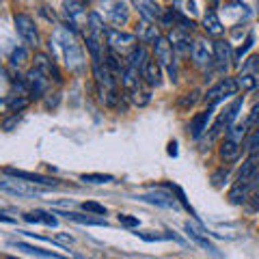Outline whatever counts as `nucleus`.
I'll list each match as a JSON object with an SVG mask.
<instances>
[{
  "label": "nucleus",
  "mask_w": 259,
  "mask_h": 259,
  "mask_svg": "<svg viewBox=\"0 0 259 259\" xmlns=\"http://www.w3.org/2000/svg\"><path fill=\"white\" fill-rule=\"evenodd\" d=\"M35 67L41 69L48 78H54L56 82H61V80H63L61 71H59V67H56V63H54V59H50L48 54H37L35 56Z\"/></svg>",
  "instance_id": "obj_19"
},
{
  "label": "nucleus",
  "mask_w": 259,
  "mask_h": 259,
  "mask_svg": "<svg viewBox=\"0 0 259 259\" xmlns=\"http://www.w3.org/2000/svg\"><path fill=\"white\" fill-rule=\"evenodd\" d=\"M253 186L250 184H242V182H236L233 184V188L229 190V201L233 205H242V203H246L248 197L253 194Z\"/></svg>",
  "instance_id": "obj_22"
},
{
  "label": "nucleus",
  "mask_w": 259,
  "mask_h": 259,
  "mask_svg": "<svg viewBox=\"0 0 259 259\" xmlns=\"http://www.w3.org/2000/svg\"><path fill=\"white\" fill-rule=\"evenodd\" d=\"M71 242H74V238L69 236V233H59V236H56V244H71Z\"/></svg>",
  "instance_id": "obj_43"
},
{
  "label": "nucleus",
  "mask_w": 259,
  "mask_h": 259,
  "mask_svg": "<svg viewBox=\"0 0 259 259\" xmlns=\"http://www.w3.org/2000/svg\"><path fill=\"white\" fill-rule=\"evenodd\" d=\"M112 9H108V18L115 26H123L130 20V5L127 3H112Z\"/></svg>",
  "instance_id": "obj_25"
},
{
  "label": "nucleus",
  "mask_w": 259,
  "mask_h": 259,
  "mask_svg": "<svg viewBox=\"0 0 259 259\" xmlns=\"http://www.w3.org/2000/svg\"><path fill=\"white\" fill-rule=\"evenodd\" d=\"M136 7V11L141 13V18L145 22H151V24H156L162 20V15H164V9L158 5V3H147V0H141V3H134Z\"/></svg>",
  "instance_id": "obj_14"
},
{
  "label": "nucleus",
  "mask_w": 259,
  "mask_h": 259,
  "mask_svg": "<svg viewBox=\"0 0 259 259\" xmlns=\"http://www.w3.org/2000/svg\"><path fill=\"white\" fill-rule=\"evenodd\" d=\"M194 102H197V97H186V100H182V106H188V104L192 106Z\"/></svg>",
  "instance_id": "obj_44"
},
{
  "label": "nucleus",
  "mask_w": 259,
  "mask_h": 259,
  "mask_svg": "<svg viewBox=\"0 0 259 259\" xmlns=\"http://www.w3.org/2000/svg\"><path fill=\"white\" fill-rule=\"evenodd\" d=\"M186 233H188V238H192L199 246H203L205 250H212V253H216V246H214L212 242H209V240L203 236V233H199L197 229H194V227H192L190 223H186Z\"/></svg>",
  "instance_id": "obj_31"
},
{
  "label": "nucleus",
  "mask_w": 259,
  "mask_h": 259,
  "mask_svg": "<svg viewBox=\"0 0 259 259\" xmlns=\"http://www.w3.org/2000/svg\"><path fill=\"white\" fill-rule=\"evenodd\" d=\"M5 175L7 177H15V180H22V182H28V184H35V186H46V188H59V182L61 180H54V177H46V175H39V173H28V171H18V168H11L7 166L5 168Z\"/></svg>",
  "instance_id": "obj_10"
},
{
  "label": "nucleus",
  "mask_w": 259,
  "mask_h": 259,
  "mask_svg": "<svg viewBox=\"0 0 259 259\" xmlns=\"http://www.w3.org/2000/svg\"><path fill=\"white\" fill-rule=\"evenodd\" d=\"M218 153H221V158L227 162V164H233V162L240 160V153H242V143H236L231 139H227L221 143V149H218Z\"/></svg>",
  "instance_id": "obj_18"
},
{
  "label": "nucleus",
  "mask_w": 259,
  "mask_h": 259,
  "mask_svg": "<svg viewBox=\"0 0 259 259\" xmlns=\"http://www.w3.org/2000/svg\"><path fill=\"white\" fill-rule=\"evenodd\" d=\"M244 149L248 156H259V127L250 130L244 139Z\"/></svg>",
  "instance_id": "obj_32"
},
{
  "label": "nucleus",
  "mask_w": 259,
  "mask_h": 259,
  "mask_svg": "<svg viewBox=\"0 0 259 259\" xmlns=\"http://www.w3.org/2000/svg\"><path fill=\"white\" fill-rule=\"evenodd\" d=\"M212 52H214V63L218 65L221 71H225L233 63V59H236V54L231 50V44L227 39H216L212 44Z\"/></svg>",
  "instance_id": "obj_11"
},
{
  "label": "nucleus",
  "mask_w": 259,
  "mask_h": 259,
  "mask_svg": "<svg viewBox=\"0 0 259 259\" xmlns=\"http://www.w3.org/2000/svg\"><path fill=\"white\" fill-rule=\"evenodd\" d=\"M50 44H54L63 52V61L69 69H74V71L82 69V65H84L82 50H80V46L76 44V39L69 35V30H59L54 35V39H50Z\"/></svg>",
  "instance_id": "obj_2"
},
{
  "label": "nucleus",
  "mask_w": 259,
  "mask_h": 259,
  "mask_svg": "<svg viewBox=\"0 0 259 259\" xmlns=\"http://www.w3.org/2000/svg\"><path fill=\"white\" fill-rule=\"evenodd\" d=\"M253 188H255V190L259 188V173H257V177H255V182H253Z\"/></svg>",
  "instance_id": "obj_46"
},
{
  "label": "nucleus",
  "mask_w": 259,
  "mask_h": 259,
  "mask_svg": "<svg viewBox=\"0 0 259 259\" xmlns=\"http://www.w3.org/2000/svg\"><path fill=\"white\" fill-rule=\"evenodd\" d=\"M136 37H139V41L145 46V44H156V39H160L162 35L158 32V28H156V24H151V22H141V28L136 30Z\"/></svg>",
  "instance_id": "obj_26"
},
{
  "label": "nucleus",
  "mask_w": 259,
  "mask_h": 259,
  "mask_svg": "<svg viewBox=\"0 0 259 259\" xmlns=\"http://www.w3.org/2000/svg\"><path fill=\"white\" fill-rule=\"evenodd\" d=\"M190 56H192V61H194V65L197 67H205V65H209L214 61V52H212V46H209L205 39H194L192 41V52H190Z\"/></svg>",
  "instance_id": "obj_12"
},
{
  "label": "nucleus",
  "mask_w": 259,
  "mask_h": 259,
  "mask_svg": "<svg viewBox=\"0 0 259 259\" xmlns=\"http://www.w3.org/2000/svg\"><path fill=\"white\" fill-rule=\"evenodd\" d=\"M80 180L89 182V184H108V182L115 180V177H112V175H104V173H84V175H80Z\"/></svg>",
  "instance_id": "obj_34"
},
{
  "label": "nucleus",
  "mask_w": 259,
  "mask_h": 259,
  "mask_svg": "<svg viewBox=\"0 0 259 259\" xmlns=\"http://www.w3.org/2000/svg\"><path fill=\"white\" fill-rule=\"evenodd\" d=\"M15 28H18V35L22 37V41L30 46V48H37L39 46V32L35 26V20L26 13H18L15 15Z\"/></svg>",
  "instance_id": "obj_8"
},
{
  "label": "nucleus",
  "mask_w": 259,
  "mask_h": 259,
  "mask_svg": "<svg viewBox=\"0 0 259 259\" xmlns=\"http://www.w3.org/2000/svg\"><path fill=\"white\" fill-rule=\"evenodd\" d=\"M5 259H18V257H13V255H7Z\"/></svg>",
  "instance_id": "obj_47"
},
{
  "label": "nucleus",
  "mask_w": 259,
  "mask_h": 259,
  "mask_svg": "<svg viewBox=\"0 0 259 259\" xmlns=\"http://www.w3.org/2000/svg\"><path fill=\"white\" fill-rule=\"evenodd\" d=\"M139 44H141L139 37L130 35V32H121L117 28H108V32H106V48L112 50V52H117V54H125L127 56Z\"/></svg>",
  "instance_id": "obj_4"
},
{
  "label": "nucleus",
  "mask_w": 259,
  "mask_h": 259,
  "mask_svg": "<svg viewBox=\"0 0 259 259\" xmlns=\"http://www.w3.org/2000/svg\"><path fill=\"white\" fill-rule=\"evenodd\" d=\"M56 214H48V212H41V209H35V212H28L24 214V221L26 223H41V225H48V227H56L59 225V221L54 218Z\"/></svg>",
  "instance_id": "obj_28"
},
{
  "label": "nucleus",
  "mask_w": 259,
  "mask_h": 259,
  "mask_svg": "<svg viewBox=\"0 0 259 259\" xmlns=\"http://www.w3.org/2000/svg\"><path fill=\"white\" fill-rule=\"evenodd\" d=\"M253 41H255L253 32H248V35H246V39H244V46H240V48H238V52H236V61H240L242 56H244V54L250 50V48H253Z\"/></svg>",
  "instance_id": "obj_39"
},
{
  "label": "nucleus",
  "mask_w": 259,
  "mask_h": 259,
  "mask_svg": "<svg viewBox=\"0 0 259 259\" xmlns=\"http://www.w3.org/2000/svg\"><path fill=\"white\" fill-rule=\"evenodd\" d=\"M244 125H246L248 130H255V127H259V104H255V106H253V110H250L248 119L244 121Z\"/></svg>",
  "instance_id": "obj_38"
},
{
  "label": "nucleus",
  "mask_w": 259,
  "mask_h": 259,
  "mask_svg": "<svg viewBox=\"0 0 259 259\" xmlns=\"http://www.w3.org/2000/svg\"><path fill=\"white\" fill-rule=\"evenodd\" d=\"M141 78H143V82L147 84L149 89L151 87H160V82H162V67H160V63L156 59H149L147 63L143 65Z\"/></svg>",
  "instance_id": "obj_13"
},
{
  "label": "nucleus",
  "mask_w": 259,
  "mask_h": 259,
  "mask_svg": "<svg viewBox=\"0 0 259 259\" xmlns=\"http://www.w3.org/2000/svg\"><path fill=\"white\" fill-rule=\"evenodd\" d=\"M48 87H50V78H48L41 69L32 67L28 74H26V89H28V97L30 100H39L44 97Z\"/></svg>",
  "instance_id": "obj_9"
},
{
  "label": "nucleus",
  "mask_w": 259,
  "mask_h": 259,
  "mask_svg": "<svg viewBox=\"0 0 259 259\" xmlns=\"http://www.w3.org/2000/svg\"><path fill=\"white\" fill-rule=\"evenodd\" d=\"M149 59H151V56H149V52H147V48H145L143 44H139L132 52L125 56V65H127V67H132V69H136V71H141L143 65L147 63Z\"/></svg>",
  "instance_id": "obj_21"
},
{
  "label": "nucleus",
  "mask_w": 259,
  "mask_h": 259,
  "mask_svg": "<svg viewBox=\"0 0 259 259\" xmlns=\"http://www.w3.org/2000/svg\"><path fill=\"white\" fill-rule=\"evenodd\" d=\"M139 238L143 240H147V242H160V240H177L173 233H166V236H158V233H151V231H139L136 233Z\"/></svg>",
  "instance_id": "obj_35"
},
{
  "label": "nucleus",
  "mask_w": 259,
  "mask_h": 259,
  "mask_svg": "<svg viewBox=\"0 0 259 259\" xmlns=\"http://www.w3.org/2000/svg\"><path fill=\"white\" fill-rule=\"evenodd\" d=\"M203 28H205L207 35L221 39L223 32H225V24H223L221 18L216 15V11H207V13L203 15Z\"/></svg>",
  "instance_id": "obj_23"
},
{
  "label": "nucleus",
  "mask_w": 259,
  "mask_h": 259,
  "mask_svg": "<svg viewBox=\"0 0 259 259\" xmlns=\"http://www.w3.org/2000/svg\"><path fill=\"white\" fill-rule=\"evenodd\" d=\"M20 119H22L20 115H11V117H7V119H5V123H3V127L7 130V132H11V130L20 123Z\"/></svg>",
  "instance_id": "obj_42"
},
{
  "label": "nucleus",
  "mask_w": 259,
  "mask_h": 259,
  "mask_svg": "<svg viewBox=\"0 0 259 259\" xmlns=\"http://www.w3.org/2000/svg\"><path fill=\"white\" fill-rule=\"evenodd\" d=\"M0 190L7 194H15V197H39V194H44V188H39V186L15 180V177L9 180L7 175H5V180L0 182Z\"/></svg>",
  "instance_id": "obj_7"
},
{
  "label": "nucleus",
  "mask_w": 259,
  "mask_h": 259,
  "mask_svg": "<svg viewBox=\"0 0 259 259\" xmlns=\"http://www.w3.org/2000/svg\"><path fill=\"white\" fill-rule=\"evenodd\" d=\"M63 13L67 18V30L78 32L82 26H89V15L84 3H63Z\"/></svg>",
  "instance_id": "obj_6"
},
{
  "label": "nucleus",
  "mask_w": 259,
  "mask_h": 259,
  "mask_svg": "<svg viewBox=\"0 0 259 259\" xmlns=\"http://www.w3.org/2000/svg\"><path fill=\"white\" fill-rule=\"evenodd\" d=\"M82 209L89 214H93V216H106V207L95 203V201H87V203H82Z\"/></svg>",
  "instance_id": "obj_36"
},
{
  "label": "nucleus",
  "mask_w": 259,
  "mask_h": 259,
  "mask_svg": "<svg viewBox=\"0 0 259 259\" xmlns=\"http://www.w3.org/2000/svg\"><path fill=\"white\" fill-rule=\"evenodd\" d=\"M13 246H18L22 250H26L30 255H37V257H48V259H67L61 253H52V250H46V248H39V246H32V244H24V242H13Z\"/></svg>",
  "instance_id": "obj_29"
},
{
  "label": "nucleus",
  "mask_w": 259,
  "mask_h": 259,
  "mask_svg": "<svg viewBox=\"0 0 259 259\" xmlns=\"http://www.w3.org/2000/svg\"><path fill=\"white\" fill-rule=\"evenodd\" d=\"M139 199L153 203V205H160V207H177V201H180L171 192H147V194H141Z\"/></svg>",
  "instance_id": "obj_20"
},
{
  "label": "nucleus",
  "mask_w": 259,
  "mask_h": 259,
  "mask_svg": "<svg viewBox=\"0 0 259 259\" xmlns=\"http://www.w3.org/2000/svg\"><path fill=\"white\" fill-rule=\"evenodd\" d=\"M227 180H229V168H218L216 173H212V184L216 188H221L223 184H227Z\"/></svg>",
  "instance_id": "obj_37"
},
{
  "label": "nucleus",
  "mask_w": 259,
  "mask_h": 259,
  "mask_svg": "<svg viewBox=\"0 0 259 259\" xmlns=\"http://www.w3.org/2000/svg\"><path fill=\"white\" fill-rule=\"evenodd\" d=\"M30 104V97H24V95H9L5 100V110L7 115H18Z\"/></svg>",
  "instance_id": "obj_27"
},
{
  "label": "nucleus",
  "mask_w": 259,
  "mask_h": 259,
  "mask_svg": "<svg viewBox=\"0 0 259 259\" xmlns=\"http://www.w3.org/2000/svg\"><path fill=\"white\" fill-rule=\"evenodd\" d=\"M168 41H171V46H173L175 54H186V52H192V44H190V39H188V35H186V32H182V30L173 28V32H171V35H168Z\"/></svg>",
  "instance_id": "obj_24"
},
{
  "label": "nucleus",
  "mask_w": 259,
  "mask_h": 259,
  "mask_svg": "<svg viewBox=\"0 0 259 259\" xmlns=\"http://www.w3.org/2000/svg\"><path fill=\"white\" fill-rule=\"evenodd\" d=\"M259 173V156H248L240 166V173H238V182L242 184H250L253 186L255 177Z\"/></svg>",
  "instance_id": "obj_15"
},
{
  "label": "nucleus",
  "mask_w": 259,
  "mask_h": 259,
  "mask_svg": "<svg viewBox=\"0 0 259 259\" xmlns=\"http://www.w3.org/2000/svg\"><path fill=\"white\" fill-rule=\"evenodd\" d=\"M26 61H28V50L26 48H15V50L9 54V67H13V69H20Z\"/></svg>",
  "instance_id": "obj_33"
},
{
  "label": "nucleus",
  "mask_w": 259,
  "mask_h": 259,
  "mask_svg": "<svg viewBox=\"0 0 259 259\" xmlns=\"http://www.w3.org/2000/svg\"><path fill=\"white\" fill-rule=\"evenodd\" d=\"M153 56H156V61L160 63V67L168 71L171 82H175L177 80V63H175V50H173L171 41H168V37L162 35L160 39H156V44H153Z\"/></svg>",
  "instance_id": "obj_3"
},
{
  "label": "nucleus",
  "mask_w": 259,
  "mask_h": 259,
  "mask_svg": "<svg viewBox=\"0 0 259 259\" xmlns=\"http://www.w3.org/2000/svg\"><path fill=\"white\" fill-rule=\"evenodd\" d=\"M56 216H65L71 223L78 225H93V227H108L104 216H91V214H76V212H56Z\"/></svg>",
  "instance_id": "obj_17"
},
{
  "label": "nucleus",
  "mask_w": 259,
  "mask_h": 259,
  "mask_svg": "<svg viewBox=\"0 0 259 259\" xmlns=\"http://www.w3.org/2000/svg\"><path fill=\"white\" fill-rule=\"evenodd\" d=\"M91 69H93V80H95V89L100 93V100L106 106L115 108L119 104V89H117V78L110 71L106 59L104 61H91Z\"/></svg>",
  "instance_id": "obj_1"
},
{
  "label": "nucleus",
  "mask_w": 259,
  "mask_h": 259,
  "mask_svg": "<svg viewBox=\"0 0 259 259\" xmlns=\"http://www.w3.org/2000/svg\"><path fill=\"white\" fill-rule=\"evenodd\" d=\"M236 82L242 91H255L259 87V76L257 74H244V71H240L236 76Z\"/></svg>",
  "instance_id": "obj_30"
},
{
  "label": "nucleus",
  "mask_w": 259,
  "mask_h": 259,
  "mask_svg": "<svg viewBox=\"0 0 259 259\" xmlns=\"http://www.w3.org/2000/svg\"><path fill=\"white\" fill-rule=\"evenodd\" d=\"M119 223L123 227H139V218L136 216H130V214H119Z\"/></svg>",
  "instance_id": "obj_41"
},
{
  "label": "nucleus",
  "mask_w": 259,
  "mask_h": 259,
  "mask_svg": "<svg viewBox=\"0 0 259 259\" xmlns=\"http://www.w3.org/2000/svg\"><path fill=\"white\" fill-rule=\"evenodd\" d=\"M240 91V87L236 82V78H223V80H218V82L212 87V89H207V93H205V104L207 106H216V104H221L223 100H227V97H233V95H238Z\"/></svg>",
  "instance_id": "obj_5"
},
{
  "label": "nucleus",
  "mask_w": 259,
  "mask_h": 259,
  "mask_svg": "<svg viewBox=\"0 0 259 259\" xmlns=\"http://www.w3.org/2000/svg\"><path fill=\"white\" fill-rule=\"evenodd\" d=\"M175 147H177L175 143H171V145H168V153H171V156H177V149H175Z\"/></svg>",
  "instance_id": "obj_45"
},
{
  "label": "nucleus",
  "mask_w": 259,
  "mask_h": 259,
  "mask_svg": "<svg viewBox=\"0 0 259 259\" xmlns=\"http://www.w3.org/2000/svg\"><path fill=\"white\" fill-rule=\"evenodd\" d=\"M246 209L248 212H259V188L257 190H253V194L248 197V201H246Z\"/></svg>",
  "instance_id": "obj_40"
},
{
  "label": "nucleus",
  "mask_w": 259,
  "mask_h": 259,
  "mask_svg": "<svg viewBox=\"0 0 259 259\" xmlns=\"http://www.w3.org/2000/svg\"><path fill=\"white\" fill-rule=\"evenodd\" d=\"M212 112H214V108L207 106L203 112H197V115L192 117V121H190V136L192 139H201V134L207 130V123H209V119H212Z\"/></svg>",
  "instance_id": "obj_16"
}]
</instances>
